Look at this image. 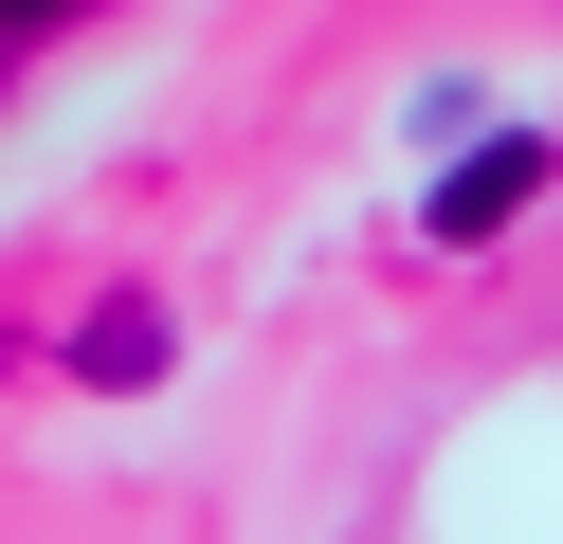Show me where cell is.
I'll return each mask as SVG.
<instances>
[{
    "instance_id": "cell-1",
    "label": "cell",
    "mask_w": 563,
    "mask_h": 544,
    "mask_svg": "<svg viewBox=\"0 0 563 544\" xmlns=\"http://www.w3.org/2000/svg\"><path fill=\"white\" fill-rule=\"evenodd\" d=\"M545 164H563L545 127H490V145H454V181H437V236H454V254H473V236H509V218L545 200Z\"/></svg>"
},
{
    "instance_id": "cell-2",
    "label": "cell",
    "mask_w": 563,
    "mask_h": 544,
    "mask_svg": "<svg viewBox=\"0 0 563 544\" xmlns=\"http://www.w3.org/2000/svg\"><path fill=\"white\" fill-rule=\"evenodd\" d=\"M164 363H183V326H164L146 290H110V309L74 326V381H164Z\"/></svg>"
},
{
    "instance_id": "cell-3",
    "label": "cell",
    "mask_w": 563,
    "mask_h": 544,
    "mask_svg": "<svg viewBox=\"0 0 563 544\" xmlns=\"http://www.w3.org/2000/svg\"><path fill=\"white\" fill-rule=\"evenodd\" d=\"M55 19H74V0H0V36H55Z\"/></svg>"
}]
</instances>
